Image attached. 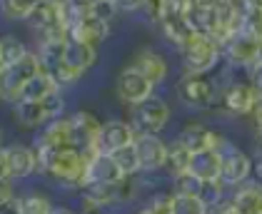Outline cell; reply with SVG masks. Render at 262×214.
<instances>
[{"mask_svg":"<svg viewBox=\"0 0 262 214\" xmlns=\"http://www.w3.org/2000/svg\"><path fill=\"white\" fill-rule=\"evenodd\" d=\"M38 155V172L48 175L53 182H58L68 189H85L88 179V157L80 155L78 150H35Z\"/></svg>","mask_w":262,"mask_h":214,"instance_id":"cell-1","label":"cell"},{"mask_svg":"<svg viewBox=\"0 0 262 214\" xmlns=\"http://www.w3.org/2000/svg\"><path fill=\"white\" fill-rule=\"evenodd\" d=\"M182 75L190 78H210L222 65V45L207 35H192L190 42L180 50Z\"/></svg>","mask_w":262,"mask_h":214,"instance_id":"cell-2","label":"cell"},{"mask_svg":"<svg viewBox=\"0 0 262 214\" xmlns=\"http://www.w3.org/2000/svg\"><path fill=\"white\" fill-rule=\"evenodd\" d=\"M33 30V35L40 42H58V40H68V30L62 22V3L58 0H40L33 3L30 18L25 20Z\"/></svg>","mask_w":262,"mask_h":214,"instance_id":"cell-3","label":"cell"},{"mask_svg":"<svg viewBox=\"0 0 262 214\" xmlns=\"http://www.w3.org/2000/svg\"><path fill=\"white\" fill-rule=\"evenodd\" d=\"M140 189V179L138 177H130V179H122L118 184H98V187H85L82 189V207L85 212H93V209H113L118 204L125 202H133L138 197Z\"/></svg>","mask_w":262,"mask_h":214,"instance_id":"cell-4","label":"cell"},{"mask_svg":"<svg viewBox=\"0 0 262 214\" xmlns=\"http://www.w3.org/2000/svg\"><path fill=\"white\" fill-rule=\"evenodd\" d=\"M155 25L160 28L162 38L167 45H172L178 53L190 42V38L195 35L190 22L185 20V13H182V0H162L158 3V18H155Z\"/></svg>","mask_w":262,"mask_h":214,"instance_id":"cell-5","label":"cell"},{"mask_svg":"<svg viewBox=\"0 0 262 214\" xmlns=\"http://www.w3.org/2000/svg\"><path fill=\"white\" fill-rule=\"evenodd\" d=\"M170 120H172V107L158 95L130 107V127L135 130V135H160L170 125Z\"/></svg>","mask_w":262,"mask_h":214,"instance_id":"cell-6","label":"cell"},{"mask_svg":"<svg viewBox=\"0 0 262 214\" xmlns=\"http://www.w3.org/2000/svg\"><path fill=\"white\" fill-rule=\"evenodd\" d=\"M222 157V170H220V182L225 189H235L245 184L247 179H252V157L237 145H232L230 139H225L220 147Z\"/></svg>","mask_w":262,"mask_h":214,"instance_id":"cell-7","label":"cell"},{"mask_svg":"<svg viewBox=\"0 0 262 214\" xmlns=\"http://www.w3.org/2000/svg\"><path fill=\"white\" fill-rule=\"evenodd\" d=\"M260 45L262 40H257L255 35H250L245 30L235 33L230 40L222 42V65H227L230 70L237 67V70L247 73L260 58Z\"/></svg>","mask_w":262,"mask_h":214,"instance_id":"cell-8","label":"cell"},{"mask_svg":"<svg viewBox=\"0 0 262 214\" xmlns=\"http://www.w3.org/2000/svg\"><path fill=\"white\" fill-rule=\"evenodd\" d=\"M40 73H42L40 60L30 50L18 65H13L8 70H0V100H5V102L13 105L18 100V95H20L23 85L28 80H33L35 75H40Z\"/></svg>","mask_w":262,"mask_h":214,"instance_id":"cell-9","label":"cell"},{"mask_svg":"<svg viewBox=\"0 0 262 214\" xmlns=\"http://www.w3.org/2000/svg\"><path fill=\"white\" fill-rule=\"evenodd\" d=\"M178 98L185 107L190 110H212L215 102L220 100L217 92V85L210 78H190V75H182L178 80Z\"/></svg>","mask_w":262,"mask_h":214,"instance_id":"cell-10","label":"cell"},{"mask_svg":"<svg viewBox=\"0 0 262 214\" xmlns=\"http://www.w3.org/2000/svg\"><path fill=\"white\" fill-rule=\"evenodd\" d=\"M68 117H70V127H73V150H78L88 159L98 155V137L102 130V122L98 120V115L90 110H75Z\"/></svg>","mask_w":262,"mask_h":214,"instance_id":"cell-11","label":"cell"},{"mask_svg":"<svg viewBox=\"0 0 262 214\" xmlns=\"http://www.w3.org/2000/svg\"><path fill=\"white\" fill-rule=\"evenodd\" d=\"M115 95H118V100H120L122 105L135 107V105H140V102L152 98L155 95V87L133 65H127V67H122L120 73H118V78H115Z\"/></svg>","mask_w":262,"mask_h":214,"instance_id":"cell-12","label":"cell"},{"mask_svg":"<svg viewBox=\"0 0 262 214\" xmlns=\"http://www.w3.org/2000/svg\"><path fill=\"white\" fill-rule=\"evenodd\" d=\"M175 139L180 142L190 155H198V152H207V150H220L227 137L222 135V132H217L215 127H210V125L185 122V127L180 130V135L175 137Z\"/></svg>","mask_w":262,"mask_h":214,"instance_id":"cell-13","label":"cell"},{"mask_svg":"<svg viewBox=\"0 0 262 214\" xmlns=\"http://www.w3.org/2000/svg\"><path fill=\"white\" fill-rule=\"evenodd\" d=\"M135 155L142 175H155L167 164V142L160 135H135Z\"/></svg>","mask_w":262,"mask_h":214,"instance_id":"cell-14","label":"cell"},{"mask_svg":"<svg viewBox=\"0 0 262 214\" xmlns=\"http://www.w3.org/2000/svg\"><path fill=\"white\" fill-rule=\"evenodd\" d=\"M135 142V130L127 120H107L102 122L100 137H98V155H115Z\"/></svg>","mask_w":262,"mask_h":214,"instance_id":"cell-15","label":"cell"},{"mask_svg":"<svg viewBox=\"0 0 262 214\" xmlns=\"http://www.w3.org/2000/svg\"><path fill=\"white\" fill-rule=\"evenodd\" d=\"M5 157H8V179L10 182H23L38 172V155H35L33 145H23V142L8 145Z\"/></svg>","mask_w":262,"mask_h":214,"instance_id":"cell-16","label":"cell"},{"mask_svg":"<svg viewBox=\"0 0 262 214\" xmlns=\"http://www.w3.org/2000/svg\"><path fill=\"white\" fill-rule=\"evenodd\" d=\"M140 75L152 82V87L158 90L160 85H165V80L170 78V62L167 58L158 53L155 47H140L135 55H133V62H130Z\"/></svg>","mask_w":262,"mask_h":214,"instance_id":"cell-17","label":"cell"},{"mask_svg":"<svg viewBox=\"0 0 262 214\" xmlns=\"http://www.w3.org/2000/svg\"><path fill=\"white\" fill-rule=\"evenodd\" d=\"M182 13L190 22L195 35H207L215 40V28H217V15H215V3L207 0H182Z\"/></svg>","mask_w":262,"mask_h":214,"instance_id":"cell-18","label":"cell"},{"mask_svg":"<svg viewBox=\"0 0 262 214\" xmlns=\"http://www.w3.org/2000/svg\"><path fill=\"white\" fill-rule=\"evenodd\" d=\"M220 102H222V112L230 117H247L255 107V92L250 90L247 82H230L227 87H222L220 92Z\"/></svg>","mask_w":262,"mask_h":214,"instance_id":"cell-19","label":"cell"},{"mask_svg":"<svg viewBox=\"0 0 262 214\" xmlns=\"http://www.w3.org/2000/svg\"><path fill=\"white\" fill-rule=\"evenodd\" d=\"M35 150H50V152H60V150H73V127H70V117L65 115L60 120H53L38 132V139L33 145Z\"/></svg>","mask_w":262,"mask_h":214,"instance_id":"cell-20","label":"cell"},{"mask_svg":"<svg viewBox=\"0 0 262 214\" xmlns=\"http://www.w3.org/2000/svg\"><path fill=\"white\" fill-rule=\"evenodd\" d=\"M215 15H217V28H215V40L225 42L230 40L235 33L242 30V10L240 3H232V0H217L215 3Z\"/></svg>","mask_w":262,"mask_h":214,"instance_id":"cell-21","label":"cell"},{"mask_svg":"<svg viewBox=\"0 0 262 214\" xmlns=\"http://www.w3.org/2000/svg\"><path fill=\"white\" fill-rule=\"evenodd\" d=\"M227 204L235 214H262V184L255 179H247L245 184L232 189Z\"/></svg>","mask_w":262,"mask_h":214,"instance_id":"cell-22","label":"cell"},{"mask_svg":"<svg viewBox=\"0 0 262 214\" xmlns=\"http://www.w3.org/2000/svg\"><path fill=\"white\" fill-rule=\"evenodd\" d=\"M62 62H65L73 73L85 75L88 70H93V67L98 65V47L68 38L65 40V47H62Z\"/></svg>","mask_w":262,"mask_h":214,"instance_id":"cell-23","label":"cell"},{"mask_svg":"<svg viewBox=\"0 0 262 214\" xmlns=\"http://www.w3.org/2000/svg\"><path fill=\"white\" fill-rule=\"evenodd\" d=\"M125 177L118 170L115 159L110 155H93L88 159V179L85 187H98V184H118Z\"/></svg>","mask_w":262,"mask_h":214,"instance_id":"cell-24","label":"cell"},{"mask_svg":"<svg viewBox=\"0 0 262 214\" xmlns=\"http://www.w3.org/2000/svg\"><path fill=\"white\" fill-rule=\"evenodd\" d=\"M220 150H207V152H198V155L190 157V170L187 172L200 182H220Z\"/></svg>","mask_w":262,"mask_h":214,"instance_id":"cell-25","label":"cell"},{"mask_svg":"<svg viewBox=\"0 0 262 214\" xmlns=\"http://www.w3.org/2000/svg\"><path fill=\"white\" fill-rule=\"evenodd\" d=\"M10 112H13V120L18 122V127L23 130H42L50 122L42 102H13Z\"/></svg>","mask_w":262,"mask_h":214,"instance_id":"cell-26","label":"cell"},{"mask_svg":"<svg viewBox=\"0 0 262 214\" xmlns=\"http://www.w3.org/2000/svg\"><path fill=\"white\" fill-rule=\"evenodd\" d=\"M55 92H60V90L53 82V78L48 73H40V75H35L33 80H28L23 85L20 95H18L15 102H42V100H48L50 95H55Z\"/></svg>","mask_w":262,"mask_h":214,"instance_id":"cell-27","label":"cell"},{"mask_svg":"<svg viewBox=\"0 0 262 214\" xmlns=\"http://www.w3.org/2000/svg\"><path fill=\"white\" fill-rule=\"evenodd\" d=\"M28 53H30V47L18 35H10V33L0 35V70H8V67L18 65Z\"/></svg>","mask_w":262,"mask_h":214,"instance_id":"cell-28","label":"cell"},{"mask_svg":"<svg viewBox=\"0 0 262 214\" xmlns=\"http://www.w3.org/2000/svg\"><path fill=\"white\" fill-rule=\"evenodd\" d=\"M242 10V30L262 40V0H245L240 3Z\"/></svg>","mask_w":262,"mask_h":214,"instance_id":"cell-29","label":"cell"},{"mask_svg":"<svg viewBox=\"0 0 262 214\" xmlns=\"http://www.w3.org/2000/svg\"><path fill=\"white\" fill-rule=\"evenodd\" d=\"M190 152L182 147L178 139H172L170 145H167V164H165V170H167V175L170 179L178 175H185L187 170H190Z\"/></svg>","mask_w":262,"mask_h":214,"instance_id":"cell-30","label":"cell"},{"mask_svg":"<svg viewBox=\"0 0 262 214\" xmlns=\"http://www.w3.org/2000/svg\"><path fill=\"white\" fill-rule=\"evenodd\" d=\"M20 204V214H53L55 204L45 192H28V195L18 197Z\"/></svg>","mask_w":262,"mask_h":214,"instance_id":"cell-31","label":"cell"},{"mask_svg":"<svg viewBox=\"0 0 262 214\" xmlns=\"http://www.w3.org/2000/svg\"><path fill=\"white\" fill-rule=\"evenodd\" d=\"M135 214H172V192H170V189L152 192L150 199H147Z\"/></svg>","mask_w":262,"mask_h":214,"instance_id":"cell-32","label":"cell"},{"mask_svg":"<svg viewBox=\"0 0 262 214\" xmlns=\"http://www.w3.org/2000/svg\"><path fill=\"white\" fill-rule=\"evenodd\" d=\"M30 10H33L30 0H3L0 3V15L13 22H25L30 18Z\"/></svg>","mask_w":262,"mask_h":214,"instance_id":"cell-33","label":"cell"},{"mask_svg":"<svg viewBox=\"0 0 262 214\" xmlns=\"http://www.w3.org/2000/svg\"><path fill=\"white\" fill-rule=\"evenodd\" d=\"M110 157L115 159V164H118V170L122 172L125 179L140 175V162H138V155H135V147H133V145L120 150V152H115V155H110Z\"/></svg>","mask_w":262,"mask_h":214,"instance_id":"cell-34","label":"cell"},{"mask_svg":"<svg viewBox=\"0 0 262 214\" xmlns=\"http://www.w3.org/2000/svg\"><path fill=\"white\" fill-rule=\"evenodd\" d=\"M225 195H227V189L222 187V182H202L198 199L207 209H215V207H220L222 202H225Z\"/></svg>","mask_w":262,"mask_h":214,"instance_id":"cell-35","label":"cell"},{"mask_svg":"<svg viewBox=\"0 0 262 214\" xmlns=\"http://www.w3.org/2000/svg\"><path fill=\"white\" fill-rule=\"evenodd\" d=\"M200 187H202L200 179H195L190 172H185V175L172 177V189L170 192L178 197H198L200 195Z\"/></svg>","mask_w":262,"mask_h":214,"instance_id":"cell-36","label":"cell"},{"mask_svg":"<svg viewBox=\"0 0 262 214\" xmlns=\"http://www.w3.org/2000/svg\"><path fill=\"white\" fill-rule=\"evenodd\" d=\"M172 214H210L198 197H178L172 195Z\"/></svg>","mask_w":262,"mask_h":214,"instance_id":"cell-37","label":"cell"},{"mask_svg":"<svg viewBox=\"0 0 262 214\" xmlns=\"http://www.w3.org/2000/svg\"><path fill=\"white\" fill-rule=\"evenodd\" d=\"M90 8H93V15L102 22H107V25H113L115 18L120 15V8H118L115 0H93Z\"/></svg>","mask_w":262,"mask_h":214,"instance_id":"cell-38","label":"cell"},{"mask_svg":"<svg viewBox=\"0 0 262 214\" xmlns=\"http://www.w3.org/2000/svg\"><path fill=\"white\" fill-rule=\"evenodd\" d=\"M247 85H250V90L255 92V98L262 100V62H255L250 70H247V80H245Z\"/></svg>","mask_w":262,"mask_h":214,"instance_id":"cell-39","label":"cell"},{"mask_svg":"<svg viewBox=\"0 0 262 214\" xmlns=\"http://www.w3.org/2000/svg\"><path fill=\"white\" fill-rule=\"evenodd\" d=\"M13 199H18V195H15V184H13L10 179H0V207L10 204Z\"/></svg>","mask_w":262,"mask_h":214,"instance_id":"cell-40","label":"cell"},{"mask_svg":"<svg viewBox=\"0 0 262 214\" xmlns=\"http://www.w3.org/2000/svg\"><path fill=\"white\" fill-rule=\"evenodd\" d=\"M250 122H252V130L255 132H262V100L255 102V107H252V112H250Z\"/></svg>","mask_w":262,"mask_h":214,"instance_id":"cell-41","label":"cell"},{"mask_svg":"<svg viewBox=\"0 0 262 214\" xmlns=\"http://www.w3.org/2000/svg\"><path fill=\"white\" fill-rule=\"evenodd\" d=\"M255 139H252V159H262V132H255Z\"/></svg>","mask_w":262,"mask_h":214,"instance_id":"cell-42","label":"cell"},{"mask_svg":"<svg viewBox=\"0 0 262 214\" xmlns=\"http://www.w3.org/2000/svg\"><path fill=\"white\" fill-rule=\"evenodd\" d=\"M0 179H8V157H5V147H0Z\"/></svg>","mask_w":262,"mask_h":214,"instance_id":"cell-43","label":"cell"},{"mask_svg":"<svg viewBox=\"0 0 262 214\" xmlns=\"http://www.w3.org/2000/svg\"><path fill=\"white\" fill-rule=\"evenodd\" d=\"M0 214H20V204H18V199H13L10 204L0 207Z\"/></svg>","mask_w":262,"mask_h":214,"instance_id":"cell-44","label":"cell"},{"mask_svg":"<svg viewBox=\"0 0 262 214\" xmlns=\"http://www.w3.org/2000/svg\"><path fill=\"white\" fill-rule=\"evenodd\" d=\"M252 179L262 184V159H252Z\"/></svg>","mask_w":262,"mask_h":214,"instance_id":"cell-45","label":"cell"},{"mask_svg":"<svg viewBox=\"0 0 262 214\" xmlns=\"http://www.w3.org/2000/svg\"><path fill=\"white\" fill-rule=\"evenodd\" d=\"M210 214H235V212H232V207H230V204H227V199H225V202H222L220 207L210 209Z\"/></svg>","mask_w":262,"mask_h":214,"instance_id":"cell-46","label":"cell"},{"mask_svg":"<svg viewBox=\"0 0 262 214\" xmlns=\"http://www.w3.org/2000/svg\"><path fill=\"white\" fill-rule=\"evenodd\" d=\"M53 214H80V212H75V209H70V207H65V204H62V207H55Z\"/></svg>","mask_w":262,"mask_h":214,"instance_id":"cell-47","label":"cell"},{"mask_svg":"<svg viewBox=\"0 0 262 214\" xmlns=\"http://www.w3.org/2000/svg\"><path fill=\"white\" fill-rule=\"evenodd\" d=\"M82 214H107V212H102V209H93V212H82Z\"/></svg>","mask_w":262,"mask_h":214,"instance_id":"cell-48","label":"cell"},{"mask_svg":"<svg viewBox=\"0 0 262 214\" xmlns=\"http://www.w3.org/2000/svg\"><path fill=\"white\" fill-rule=\"evenodd\" d=\"M257 62H262V45H260V58H257Z\"/></svg>","mask_w":262,"mask_h":214,"instance_id":"cell-49","label":"cell"},{"mask_svg":"<svg viewBox=\"0 0 262 214\" xmlns=\"http://www.w3.org/2000/svg\"><path fill=\"white\" fill-rule=\"evenodd\" d=\"M0 147H3V130H0Z\"/></svg>","mask_w":262,"mask_h":214,"instance_id":"cell-50","label":"cell"}]
</instances>
